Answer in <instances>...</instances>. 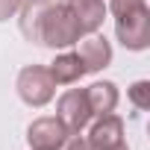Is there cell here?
Wrapping results in <instances>:
<instances>
[{
	"label": "cell",
	"instance_id": "6da1fadb",
	"mask_svg": "<svg viewBox=\"0 0 150 150\" xmlns=\"http://www.w3.org/2000/svg\"><path fill=\"white\" fill-rule=\"evenodd\" d=\"M80 38H83V30L68 3H53L44 12V18L38 24V44H44L50 50H65V47H74Z\"/></svg>",
	"mask_w": 150,
	"mask_h": 150
},
{
	"label": "cell",
	"instance_id": "7a4b0ae2",
	"mask_svg": "<svg viewBox=\"0 0 150 150\" xmlns=\"http://www.w3.org/2000/svg\"><path fill=\"white\" fill-rule=\"evenodd\" d=\"M15 88H18V97L33 106V109H41L47 106L53 97H56V83L50 77L47 65H27L18 71V80H15Z\"/></svg>",
	"mask_w": 150,
	"mask_h": 150
},
{
	"label": "cell",
	"instance_id": "3957f363",
	"mask_svg": "<svg viewBox=\"0 0 150 150\" xmlns=\"http://www.w3.org/2000/svg\"><path fill=\"white\" fill-rule=\"evenodd\" d=\"M115 35L132 53L147 50L150 47V6H141L135 12H127V15L115 18Z\"/></svg>",
	"mask_w": 150,
	"mask_h": 150
},
{
	"label": "cell",
	"instance_id": "277c9868",
	"mask_svg": "<svg viewBox=\"0 0 150 150\" xmlns=\"http://www.w3.org/2000/svg\"><path fill=\"white\" fill-rule=\"evenodd\" d=\"M56 118L68 135H77L91 124V109L86 100V88H68L56 103Z\"/></svg>",
	"mask_w": 150,
	"mask_h": 150
},
{
	"label": "cell",
	"instance_id": "5b68a950",
	"mask_svg": "<svg viewBox=\"0 0 150 150\" xmlns=\"http://www.w3.org/2000/svg\"><path fill=\"white\" fill-rule=\"evenodd\" d=\"M88 144L91 150H112L118 144H124V118L118 112L109 115H97L94 124L88 127Z\"/></svg>",
	"mask_w": 150,
	"mask_h": 150
},
{
	"label": "cell",
	"instance_id": "8992f818",
	"mask_svg": "<svg viewBox=\"0 0 150 150\" xmlns=\"http://www.w3.org/2000/svg\"><path fill=\"white\" fill-rule=\"evenodd\" d=\"M68 138L65 127L59 124V118L53 115H44V118H35L30 127H27V144L30 150H59L62 141Z\"/></svg>",
	"mask_w": 150,
	"mask_h": 150
},
{
	"label": "cell",
	"instance_id": "52a82bcc",
	"mask_svg": "<svg viewBox=\"0 0 150 150\" xmlns=\"http://www.w3.org/2000/svg\"><path fill=\"white\" fill-rule=\"evenodd\" d=\"M77 44H80L77 56H80L86 74H97V71H103V68L112 65V44L106 41V35H100V33H88V35L80 38Z\"/></svg>",
	"mask_w": 150,
	"mask_h": 150
},
{
	"label": "cell",
	"instance_id": "ba28073f",
	"mask_svg": "<svg viewBox=\"0 0 150 150\" xmlns=\"http://www.w3.org/2000/svg\"><path fill=\"white\" fill-rule=\"evenodd\" d=\"M86 100H88V109H91V118L97 115H109L118 109L121 103V91L112 80H97L86 88Z\"/></svg>",
	"mask_w": 150,
	"mask_h": 150
},
{
	"label": "cell",
	"instance_id": "9c48e42d",
	"mask_svg": "<svg viewBox=\"0 0 150 150\" xmlns=\"http://www.w3.org/2000/svg\"><path fill=\"white\" fill-rule=\"evenodd\" d=\"M68 6H71L74 18H77L83 35L100 33V27H103V21H106V15H109V9H106L103 0H68Z\"/></svg>",
	"mask_w": 150,
	"mask_h": 150
},
{
	"label": "cell",
	"instance_id": "30bf717a",
	"mask_svg": "<svg viewBox=\"0 0 150 150\" xmlns=\"http://www.w3.org/2000/svg\"><path fill=\"white\" fill-rule=\"evenodd\" d=\"M56 3V0H21V9H18V27H21V35L33 44H38V24L44 18V12Z\"/></svg>",
	"mask_w": 150,
	"mask_h": 150
},
{
	"label": "cell",
	"instance_id": "8fae6325",
	"mask_svg": "<svg viewBox=\"0 0 150 150\" xmlns=\"http://www.w3.org/2000/svg\"><path fill=\"white\" fill-rule=\"evenodd\" d=\"M47 71H50V77H53L56 86H74V83H80L86 77V68H83L77 53H59L47 65Z\"/></svg>",
	"mask_w": 150,
	"mask_h": 150
},
{
	"label": "cell",
	"instance_id": "7c38bea8",
	"mask_svg": "<svg viewBox=\"0 0 150 150\" xmlns=\"http://www.w3.org/2000/svg\"><path fill=\"white\" fill-rule=\"evenodd\" d=\"M127 97H129V103H132L135 109L147 112V109H150V83H147V80H135V83L127 88Z\"/></svg>",
	"mask_w": 150,
	"mask_h": 150
},
{
	"label": "cell",
	"instance_id": "4fadbf2b",
	"mask_svg": "<svg viewBox=\"0 0 150 150\" xmlns=\"http://www.w3.org/2000/svg\"><path fill=\"white\" fill-rule=\"evenodd\" d=\"M141 6H147V0H109V3H106V9H109L115 18H121V15H127V12H135V9H141Z\"/></svg>",
	"mask_w": 150,
	"mask_h": 150
},
{
	"label": "cell",
	"instance_id": "5bb4252c",
	"mask_svg": "<svg viewBox=\"0 0 150 150\" xmlns=\"http://www.w3.org/2000/svg\"><path fill=\"white\" fill-rule=\"evenodd\" d=\"M59 150H91V144H88V138L83 132H77V135H68Z\"/></svg>",
	"mask_w": 150,
	"mask_h": 150
},
{
	"label": "cell",
	"instance_id": "9a60e30c",
	"mask_svg": "<svg viewBox=\"0 0 150 150\" xmlns=\"http://www.w3.org/2000/svg\"><path fill=\"white\" fill-rule=\"evenodd\" d=\"M18 9H21V0H0V24L9 21V18H15Z\"/></svg>",
	"mask_w": 150,
	"mask_h": 150
},
{
	"label": "cell",
	"instance_id": "2e32d148",
	"mask_svg": "<svg viewBox=\"0 0 150 150\" xmlns=\"http://www.w3.org/2000/svg\"><path fill=\"white\" fill-rule=\"evenodd\" d=\"M112 150H129V147H127V144H118V147H112Z\"/></svg>",
	"mask_w": 150,
	"mask_h": 150
}]
</instances>
